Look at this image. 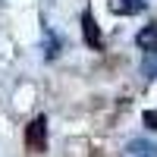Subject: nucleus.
I'll list each match as a JSON object with an SVG mask.
<instances>
[{"label": "nucleus", "instance_id": "obj_1", "mask_svg": "<svg viewBox=\"0 0 157 157\" xmlns=\"http://www.w3.org/2000/svg\"><path fill=\"white\" fill-rule=\"evenodd\" d=\"M25 148L29 151H44L47 148V120L44 116H35L25 126Z\"/></svg>", "mask_w": 157, "mask_h": 157}, {"label": "nucleus", "instance_id": "obj_2", "mask_svg": "<svg viewBox=\"0 0 157 157\" xmlns=\"http://www.w3.org/2000/svg\"><path fill=\"white\" fill-rule=\"evenodd\" d=\"M82 38H85V44L91 50H101L104 47V35H101V25L94 22V13L85 10L82 13Z\"/></svg>", "mask_w": 157, "mask_h": 157}, {"label": "nucleus", "instance_id": "obj_3", "mask_svg": "<svg viewBox=\"0 0 157 157\" xmlns=\"http://www.w3.org/2000/svg\"><path fill=\"white\" fill-rule=\"evenodd\" d=\"M148 0H110V10L116 16H138V13H145Z\"/></svg>", "mask_w": 157, "mask_h": 157}, {"label": "nucleus", "instance_id": "obj_4", "mask_svg": "<svg viewBox=\"0 0 157 157\" xmlns=\"http://www.w3.org/2000/svg\"><path fill=\"white\" fill-rule=\"evenodd\" d=\"M126 157H157V145L148 138H132L126 145Z\"/></svg>", "mask_w": 157, "mask_h": 157}, {"label": "nucleus", "instance_id": "obj_5", "mask_svg": "<svg viewBox=\"0 0 157 157\" xmlns=\"http://www.w3.org/2000/svg\"><path fill=\"white\" fill-rule=\"evenodd\" d=\"M141 75L145 78H157V47L145 50V57H141Z\"/></svg>", "mask_w": 157, "mask_h": 157}, {"label": "nucleus", "instance_id": "obj_6", "mask_svg": "<svg viewBox=\"0 0 157 157\" xmlns=\"http://www.w3.org/2000/svg\"><path fill=\"white\" fill-rule=\"evenodd\" d=\"M135 41H138V47H141V50H151V47H157V29H154V25L141 29Z\"/></svg>", "mask_w": 157, "mask_h": 157}, {"label": "nucleus", "instance_id": "obj_7", "mask_svg": "<svg viewBox=\"0 0 157 157\" xmlns=\"http://www.w3.org/2000/svg\"><path fill=\"white\" fill-rule=\"evenodd\" d=\"M145 126L148 129H157V110H148L145 113Z\"/></svg>", "mask_w": 157, "mask_h": 157}]
</instances>
